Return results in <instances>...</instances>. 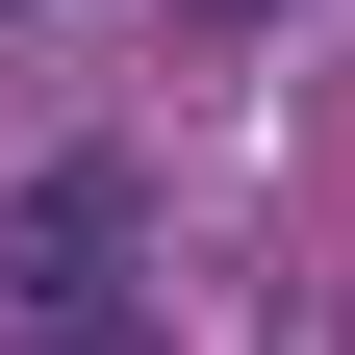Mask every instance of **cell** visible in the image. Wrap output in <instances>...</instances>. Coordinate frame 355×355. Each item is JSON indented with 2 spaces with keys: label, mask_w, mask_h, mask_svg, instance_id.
<instances>
[{
  "label": "cell",
  "mask_w": 355,
  "mask_h": 355,
  "mask_svg": "<svg viewBox=\"0 0 355 355\" xmlns=\"http://www.w3.org/2000/svg\"><path fill=\"white\" fill-rule=\"evenodd\" d=\"M0 304H26V355H153V203H127V153H51L0 203Z\"/></svg>",
  "instance_id": "obj_1"
},
{
  "label": "cell",
  "mask_w": 355,
  "mask_h": 355,
  "mask_svg": "<svg viewBox=\"0 0 355 355\" xmlns=\"http://www.w3.org/2000/svg\"><path fill=\"white\" fill-rule=\"evenodd\" d=\"M229 26H279V0H229Z\"/></svg>",
  "instance_id": "obj_2"
}]
</instances>
